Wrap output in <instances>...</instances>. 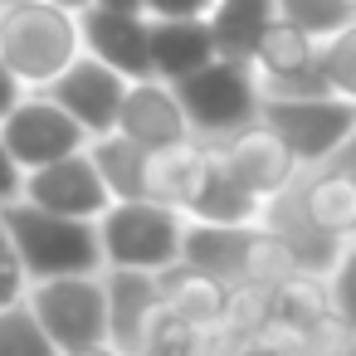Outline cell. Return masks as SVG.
<instances>
[{
  "label": "cell",
  "instance_id": "4316f807",
  "mask_svg": "<svg viewBox=\"0 0 356 356\" xmlns=\"http://www.w3.org/2000/svg\"><path fill=\"white\" fill-rule=\"evenodd\" d=\"M332 312L346 332H356V234H346V249L337 254V268H332Z\"/></svg>",
  "mask_w": 356,
  "mask_h": 356
},
{
  "label": "cell",
  "instance_id": "7a4b0ae2",
  "mask_svg": "<svg viewBox=\"0 0 356 356\" xmlns=\"http://www.w3.org/2000/svg\"><path fill=\"white\" fill-rule=\"evenodd\" d=\"M0 220H6L30 278H59V273H98L103 259V239L98 225L83 215H59L44 210L35 200H6L0 205Z\"/></svg>",
  "mask_w": 356,
  "mask_h": 356
},
{
  "label": "cell",
  "instance_id": "ac0fdd59",
  "mask_svg": "<svg viewBox=\"0 0 356 356\" xmlns=\"http://www.w3.org/2000/svg\"><path fill=\"white\" fill-rule=\"evenodd\" d=\"M156 288H161V302L171 312H181L186 322H220L225 307H229V283L186 264V259L156 268Z\"/></svg>",
  "mask_w": 356,
  "mask_h": 356
},
{
  "label": "cell",
  "instance_id": "7402d4cb",
  "mask_svg": "<svg viewBox=\"0 0 356 356\" xmlns=\"http://www.w3.org/2000/svg\"><path fill=\"white\" fill-rule=\"evenodd\" d=\"M93 161L113 191V200H147V147L127 132H103L93 142Z\"/></svg>",
  "mask_w": 356,
  "mask_h": 356
},
{
  "label": "cell",
  "instance_id": "d4e9b609",
  "mask_svg": "<svg viewBox=\"0 0 356 356\" xmlns=\"http://www.w3.org/2000/svg\"><path fill=\"white\" fill-rule=\"evenodd\" d=\"M273 10L293 25H302L307 35H337L346 20H356V10L346 0H273Z\"/></svg>",
  "mask_w": 356,
  "mask_h": 356
},
{
  "label": "cell",
  "instance_id": "277c9868",
  "mask_svg": "<svg viewBox=\"0 0 356 356\" xmlns=\"http://www.w3.org/2000/svg\"><path fill=\"white\" fill-rule=\"evenodd\" d=\"M176 88V98H181V108H186V118H191V127L195 132H205V137H229V132H239L244 122H254L259 118V83H254V74H249V64L244 59H210V64H200L195 74H186V79H176L171 83Z\"/></svg>",
  "mask_w": 356,
  "mask_h": 356
},
{
  "label": "cell",
  "instance_id": "44dd1931",
  "mask_svg": "<svg viewBox=\"0 0 356 356\" xmlns=\"http://www.w3.org/2000/svg\"><path fill=\"white\" fill-rule=\"evenodd\" d=\"M259 210H264V195H254L249 186H239L225 171V161L215 156V166H210V176H205V186H200V195L191 200L186 215L210 220V225H254Z\"/></svg>",
  "mask_w": 356,
  "mask_h": 356
},
{
  "label": "cell",
  "instance_id": "52a82bcc",
  "mask_svg": "<svg viewBox=\"0 0 356 356\" xmlns=\"http://www.w3.org/2000/svg\"><path fill=\"white\" fill-rule=\"evenodd\" d=\"M0 137H6L10 156L20 161V171H35V166H49L69 152H83L93 132L59 98H20L0 118Z\"/></svg>",
  "mask_w": 356,
  "mask_h": 356
},
{
  "label": "cell",
  "instance_id": "83f0119b",
  "mask_svg": "<svg viewBox=\"0 0 356 356\" xmlns=\"http://www.w3.org/2000/svg\"><path fill=\"white\" fill-rule=\"evenodd\" d=\"M25 278H30V268H25V259H20L6 220H0V307H10V302L25 298Z\"/></svg>",
  "mask_w": 356,
  "mask_h": 356
},
{
  "label": "cell",
  "instance_id": "f1b7e54d",
  "mask_svg": "<svg viewBox=\"0 0 356 356\" xmlns=\"http://www.w3.org/2000/svg\"><path fill=\"white\" fill-rule=\"evenodd\" d=\"M142 10H152V15H210L215 0H142Z\"/></svg>",
  "mask_w": 356,
  "mask_h": 356
},
{
  "label": "cell",
  "instance_id": "d6986e66",
  "mask_svg": "<svg viewBox=\"0 0 356 356\" xmlns=\"http://www.w3.org/2000/svg\"><path fill=\"white\" fill-rule=\"evenodd\" d=\"M273 0H220L210 10V35H215V54L220 59H244L254 64L264 30L273 25Z\"/></svg>",
  "mask_w": 356,
  "mask_h": 356
},
{
  "label": "cell",
  "instance_id": "d590c367",
  "mask_svg": "<svg viewBox=\"0 0 356 356\" xmlns=\"http://www.w3.org/2000/svg\"><path fill=\"white\" fill-rule=\"evenodd\" d=\"M0 6H15V0H0Z\"/></svg>",
  "mask_w": 356,
  "mask_h": 356
},
{
  "label": "cell",
  "instance_id": "5bb4252c",
  "mask_svg": "<svg viewBox=\"0 0 356 356\" xmlns=\"http://www.w3.org/2000/svg\"><path fill=\"white\" fill-rule=\"evenodd\" d=\"M215 59L210 15H156L152 20V69L156 79L176 83Z\"/></svg>",
  "mask_w": 356,
  "mask_h": 356
},
{
  "label": "cell",
  "instance_id": "8992f818",
  "mask_svg": "<svg viewBox=\"0 0 356 356\" xmlns=\"http://www.w3.org/2000/svg\"><path fill=\"white\" fill-rule=\"evenodd\" d=\"M30 307L44 322V332L59 341V351H79V346L108 341V283L93 278V273L35 278Z\"/></svg>",
  "mask_w": 356,
  "mask_h": 356
},
{
  "label": "cell",
  "instance_id": "9a60e30c",
  "mask_svg": "<svg viewBox=\"0 0 356 356\" xmlns=\"http://www.w3.org/2000/svg\"><path fill=\"white\" fill-rule=\"evenodd\" d=\"M215 156L205 147H195L191 137L186 142H171V147H156L147 152V200H161V205H176L181 215L191 210V200L200 195L205 176H210Z\"/></svg>",
  "mask_w": 356,
  "mask_h": 356
},
{
  "label": "cell",
  "instance_id": "836d02e7",
  "mask_svg": "<svg viewBox=\"0 0 356 356\" xmlns=\"http://www.w3.org/2000/svg\"><path fill=\"white\" fill-rule=\"evenodd\" d=\"M98 6H113V10H142V0H98Z\"/></svg>",
  "mask_w": 356,
  "mask_h": 356
},
{
  "label": "cell",
  "instance_id": "4dcf8cb0",
  "mask_svg": "<svg viewBox=\"0 0 356 356\" xmlns=\"http://www.w3.org/2000/svg\"><path fill=\"white\" fill-rule=\"evenodd\" d=\"M15 103H20V74L6 64V54H0V118H6Z\"/></svg>",
  "mask_w": 356,
  "mask_h": 356
},
{
  "label": "cell",
  "instance_id": "1f68e13d",
  "mask_svg": "<svg viewBox=\"0 0 356 356\" xmlns=\"http://www.w3.org/2000/svg\"><path fill=\"white\" fill-rule=\"evenodd\" d=\"M332 161H337V166H346V171L356 176V132H351V137H346V142L332 152Z\"/></svg>",
  "mask_w": 356,
  "mask_h": 356
},
{
  "label": "cell",
  "instance_id": "30bf717a",
  "mask_svg": "<svg viewBox=\"0 0 356 356\" xmlns=\"http://www.w3.org/2000/svg\"><path fill=\"white\" fill-rule=\"evenodd\" d=\"M220 161H225V171H229L239 186H249V191L264 195V200L278 195V191H288V181H293V171H298V152H293L264 118L244 122L239 132H229Z\"/></svg>",
  "mask_w": 356,
  "mask_h": 356
},
{
  "label": "cell",
  "instance_id": "5b68a950",
  "mask_svg": "<svg viewBox=\"0 0 356 356\" xmlns=\"http://www.w3.org/2000/svg\"><path fill=\"white\" fill-rule=\"evenodd\" d=\"M259 118L298 152V161H327L356 132V98H341V93H264Z\"/></svg>",
  "mask_w": 356,
  "mask_h": 356
},
{
  "label": "cell",
  "instance_id": "7c38bea8",
  "mask_svg": "<svg viewBox=\"0 0 356 356\" xmlns=\"http://www.w3.org/2000/svg\"><path fill=\"white\" fill-rule=\"evenodd\" d=\"M118 132H127L132 142L156 152V147L186 142L191 137V118H186L176 88L152 74V79H132L127 83V98H122V113H118Z\"/></svg>",
  "mask_w": 356,
  "mask_h": 356
},
{
  "label": "cell",
  "instance_id": "4fadbf2b",
  "mask_svg": "<svg viewBox=\"0 0 356 356\" xmlns=\"http://www.w3.org/2000/svg\"><path fill=\"white\" fill-rule=\"evenodd\" d=\"M103 283H108V341L122 346L127 356H142L147 327H152V317L161 307L156 273L152 268H122V264H113V273Z\"/></svg>",
  "mask_w": 356,
  "mask_h": 356
},
{
  "label": "cell",
  "instance_id": "2e32d148",
  "mask_svg": "<svg viewBox=\"0 0 356 356\" xmlns=\"http://www.w3.org/2000/svg\"><path fill=\"white\" fill-rule=\"evenodd\" d=\"M302 220L317 229V234H327V239H346V234H356V176L346 171V166H337L332 156H327V166L307 181V191H302Z\"/></svg>",
  "mask_w": 356,
  "mask_h": 356
},
{
  "label": "cell",
  "instance_id": "3957f363",
  "mask_svg": "<svg viewBox=\"0 0 356 356\" xmlns=\"http://www.w3.org/2000/svg\"><path fill=\"white\" fill-rule=\"evenodd\" d=\"M98 239H103L108 264L156 273V268L181 259L186 220L176 205H161V200H113L98 215Z\"/></svg>",
  "mask_w": 356,
  "mask_h": 356
},
{
  "label": "cell",
  "instance_id": "603a6c76",
  "mask_svg": "<svg viewBox=\"0 0 356 356\" xmlns=\"http://www.w3.org/2000/svg\"><path fill=\"white\" fill-rule=\"evenodd\" d=\"M0 356H64L59 341L44 332V322L35 317L30 298L0 307Z\"/></svg>",
  "mask_w": 356,
  "mask_h": 356
},
{
  "label": "cell",
  "instance_id": "ba28073f",
  "mask_svg": "<svg viewBox=\"0 0 356 356\" xmlns=\"http://www.w3.org/2000/svg\"><path fill=\"white\" fill-rule=\"evenodd\" d=\"M25 200L44 205V210H59V215H83V220H98L108 205H113V191L93 161V152H69L49 166H35L20 186Z\"/></svg>",
  "mask_w": 356,
  "mask_h": 356
},
{
  "label": "cell",
  "instance_id": "e0dca14e",
  "mask_svg": "<svg viewBox=\"0 0 356 356\" xmlns=\"http://www.w3.org/2000/svg\"><path fill=\"white\" fill-rule=\"evenodd\" d=\"M249 244H254V229L249 225H210V220H195L186 225V239H181V259L225 278V283H239L244 278V264H249Z\"/></svg>",
  "mask_w": 356,
  "mask_h": 356
},
{
  "label": "cell",
  "instance_id": "484cf974",
  "mask_svg": "<svg viewBox=\"0 0 356 356\" xmlns=\"http://www.w3.org/2000/svg\"><path fill=\"white\" fill-rule=\"evenodd\" d=\"M322 69L332 79V93L356 98V20H346L337 35H327L322 44Z\"/></svg>",
  "mask_w": 356,
  "mask_h": 356
},
{
  "label": "cell",
  "instance_id": "ffe728a7",
  "mask_svg": "<svg viewBox=\"0 0 356 356\" xmlns=\"http://www.w3.org/2000/svg\"><path fill=\"white\" fill-rule=\"evenodd\" d=\"M312 40H317V35H307L302 25H293V20H283V15H273V25H268V30H264V40H259L254 64L264 69V79H268V83H288V79L307 74V69L322 59V49H317Z\"/></svg>",
  "mask_w": 356,
  "mask_h": 356
},
{
  "label": "cell",
  "instance_id": "e575fe53",
  "mask_svg": "<svg viewBox=\"0 0 356 356\" xmlns=\"http://www.w3.org/2000/svg\"><path fill=\"white\" fill-rule=\"evenodd\" d=\"M64 6H74V10H83V6H93V0H64Z\"/></svg>",
  "mask_w": 356,
  "mask_h": 356
},
{
  "label": "cell",
  "instance_id": "6da1fadb",
  "mask_svg": "<svg viewBox=\"0 0 356 356\" xmlns=\"http://www.w3.org/2000/svg\"><path fill=\"white\" fill-rule=\"evenodd\" d=\"M0 54L20 83H54L83 54V25L64 0H15L0 6Z\"/></svg>",
  "mask_w": 356,
  "mask_h": 356
},
{
  "label": "cell",
  "instance_id": "9c48e42d",
  "mask_svg": "<svg viewBox=\"0 0 356 356\" xmlns=\"http://www.w3.org/2000/svg\"><path fill=\"white\" fill-rule=\"evenodd\" d=\"M127 74H118L113 64H103L98 54H79L54 83H49V98H59L93 137L103 132H118V113H122V98H127Z\"/></svg>",
  "mask_w": 356,
  "mask_h": 356
},
{
  "label": "cell",
  "instance_id": "8fae6325",
  "mask_svg": "<svg viewBox=\"0 0 356 356\" xmlns=\"http://www.w3.org/2000/svg\"><path fill=\"white\" fill-rule=\"evenodd\" d=\"M83 49L113 64L127 79H152V25L142 10H113V6H83Z\"/></svg>",
  "mask_w": 356,
  "mask_h": 356
},
{
  "label": "cell",
  "instance_id": "d6a6232c",
  "mask_svg": "<svg viewBox=\"0 0 356 356\" xmlns=\"http://www.w3.org/2000/svg\"><path fill=\"white\" fill-rule=\"evenodd\" d=\"M64 356H127V351L113 346V341H98V346H79V351H64Z\"/></svg>",
  "mask_w": 356,
  "mask_h": 356
},
{
  "label": "cell",
  "instance_id": "f546056e",
  "mask_svg": "<svg viewBox=\"0 0 356 356\" xmlns=\"http://www.w3.org/2000/svg\"><path fill=\"white\" fill-rule=\"evenodd\" d=\"M20 186H25V176H20V161L10 156L6 137H0V200H15V195H20Z\"/></svg>",
  "mask_w": 356,
  "mask_h": 356
},
{
  "label": "cell",
  "instance_id": "cb8c5ba5",
  "mask_svg": "<svg viewBox=\"0 0 356 356\" xmlns=\"http://www.w3.org/2000/svg\"><path fill=\"white\" fill-rule=\"evenodd\" d=\"M293 273H298V254H293V244H288L283 234H259V229H254V244H249L244 278H249V283L283 288Z\"/></svg>",
  "mask_w": 356,
  "mask_h": 356
}]
</instances>
